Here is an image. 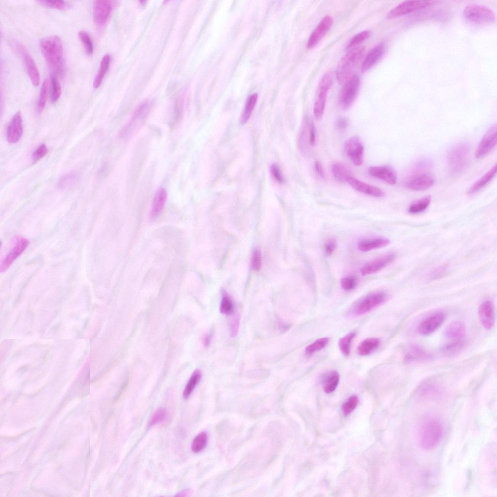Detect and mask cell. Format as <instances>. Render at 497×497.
<instances>
[{"instance_id": "cell-45", "label": "cell", "mask_w": 497, "mask_h": 497, "mask_svg": "<svg viewBox=\"0 0 497 497\" xmlns=\"http://www.w3.org/2000/svg\"><path fill=\"white\" fill-rule=\"evenodd\" d=\"M49 89V83L47 80H45L41 86L39 99L37 103V108L39 111H42L46 105Z\"/></svg>"}, {"instance_id": "cell-39", "label": "cell", "mask_w": 497, "mask_h": 497, "mask_svg": "<svg viewBox=\"0 0 497 497\" xmlns=\"http://www.w3.org/2000/svg\"><path fill=\"white\" fill-rule=\"evenodd\" d=\"M329 341L328 337H323L316 340L306 347L305 350L306 355L310 356L323 349L327 345Z\"/></svg>"}, {"instance_id": "cell-24", "label": "cell", "mask_w": 497, "mask_h": 497, "mask_svg": "<svg viewBox=\"0 0 497 497\" xmlns=\"http://www.w3.org/2000/svg\"><path fill=\"white\" fill-rule=\"evenodd\" d=\"M384 51L383 44H379L370 50L362 62V72H364L371 68L380 60Z\"/></svg>"}, {"instance_id": "cell-32", "label": "cell", "mask_w": 497, "mask_h": 497, "mask_svg": "<svg viewBox=\"0 0 497 497\" xmlns=\"http://www.w3.org/2000/svg\"><path fill=\"white\" fill-rule=\"evenodd\" d=\"M431 357L426 351L419 347H414L406 354L404 358V362L407 364L424 361L429 360Z\"/></svg>"}, {"instance_id": "cell-5", "label": "cell", "mask_w": 497, "mask_h": 497, "mask_svg": "<svg viewBox=\"0 0 497 497\" xmlns=\"http://www.w3.org/2000/svg\"><path fill=\"white\" fill-rule=\"evenodd\" d=\"M463 16L468 22L475 25H486L494 22V12L489 8L477 4L467 5L464 9Z\"/></svg>"}, {"instance_id": "cell-19", "label": "cell", "mask_w": 497, "mask_h": 497, "mask_svg": "<svg viewBox=\"0 0 497 497\" xmlns=\"http://www.w3.org/2000/svg\"><path fill=\"white\" fill-rule=\"evenodd\" d=\"M370 176L381 180L385 182L394 185L397 183V175L394 168L390 166H370L368 169Z\"/></svg>"}, {"instance_id": "cell-21", "label": "cell", "mask_w": 497, "mask_h": 497, "mask_svg": "<svg viewBox=\"0 0 497 497\" xmlns=\"http://www.w3.org/2000/svg\"><path fill=\"white\" fill-rule=\"evenodd\" d=\"M23 133V125L20 112H17L10 121L6 132V138L12 144L20 139Z\"/></svg>"}, {"instance_id": "cell-34", "label": "cell", "mask_w": 497, "mask_h": 497, "mask_svg": "<svg viewBox=\"0 0 497 497\" xmlns=\"http://www.w3.org/2000/svg\"><path fill=\"white\" fill-rule=\"evenodd\" d=\"M110 62V57L109 55L106 54L102 57L99 72L94 81L93 86L95 88H98L101 85L103 79L109 68Z\"/></svg>"}, {"instance_id": "cell-51", "label": "cell", "mask_w": 497, "mask_h": 497, "mask_svg": "<svg viewBox=\"0 0 497 497\" xmlns=\"http://www.w3.org/2000/svg\"><path fill=\"white\" fill-rule=\"evenodd\" d=\"M262 265V256L261 252L258 249H255L252 253L251 265L252 268L255 270H259Z\"/></svg>"}, {"instance_id": "cell-56", "label": "cell", "mask_w": 497, "mask_h": 497, "mask_svg": "<svg viewBox=\"0 0 497 497\" xmlns=\"http://www.w3.org/2000/svg\"><path fill=\"white\" fill-rule=\"evenodd\" d=\"M337 244L335 240L332 238L327 240L324 245V248L327 255H331L335 250Z\"/></svg>"}, {"instance_id": "cell-4", "label": "cell", "mask_w": 497, "mask_h": 497, "mask_svg": "<svg viewBox=\"0 0 497 497\" xmlns=\"http://www.w3.org/2000/svg\"><path fill=\"white\" fill-rule=\"evenodd\" d=\"M469 149L468 144L461 142L449 150L447 154V161L452 175H459L465 169L469 163Z\"/></svg>"}, {"instance_id": "cell-15", "label": "cell", "mask_w": 497, "mask_h": 497, "mask_svg": "<svg viewBox=\"0 0 497 497\" xmlns=\"http://www.w3.org/2000/svg\"><path fill=\"white\" fill-rule=\"evenodd\" d=\"M17 47L24 62L30 81L34 86H38L40 81V76L34 61L23 46L17 45Z\"/></svg>"}, {"instance_id": "cell-54", "label": "cell", "mask_w": 497, "mask_h": 497, "mask_svg": "<svg viewBox=\"0 0 497 497\" xmlns=\"http://www.w3.org/2000/svg\"><path fill=\"white\" fill-rule=\"evenodd\" d=\"M309 142L313 146L316 143V131L313 120H311L308 124Z\"/></svg>"}, {"instance_id": "cell-13", "label": "cell", "mask_w": 497, "mask_h": 497, "mask_svg": "<svg viewBox=\"0 0 497 497\" xmlns=\"http://www.w3.org/2000/svg\"><path fill=\"white\" fill-rule=\"evenodd\" d=\"M497 138V127L495 124L489 128L482 137L476 150L475 157L480 158L489 153L496 145Z\"/></svg>"}, {"instance_id": "cell-58", "label": "cell", "mask_w": 497, "mask_h": 497, "mask_svg": "<svg viewBox=\"0 0 497 497\" xmlns=\"http://www.w3.org/2000/svg\"><path fill=\"white\" fill-rule=\"evenodd\" d=\"M446 268L444 267L437 268L432 271L429 275L430 279H436L442 277L445 273Z\"/></svg>"}, {"instance_id": "cell-12", "label": "cell", "mask_w": 497, "mask_h": 497, "mask_svg": "<svg viewBox=\"0 0 497 497\" xmlns=\"http://www.w3.org/2000/svg\"><path fill=\"white\" fill-rule=\"evenodd\" d=\"M345 151L352 163L356 166L363 162L364 146L360 138L353 136L347 139L344 144Z\"/></svg>"}, {"instance_id": "cell-8", "label": "cell", "mask_w": 497, "mask_h": 497, "mask_svg": "<svg viewBox=\"0 0 497 497\" xmlns=\"http://www.w3.org/2000/svg\"><path fill=\"white\" fill-rule=\"evenodd\" d=\"M151 107V103L149 101L146 100L141 103L135 110L129 122L121 130V136L128 137L136 131L144 122Z\"/></svg>"}, {"instance_id": "cell-6", "label": "cell", "mask_w": 497, "mask_h": 497, "mask_svg": "<svg viewBox=\"0 0 497 497\" xmlns=\"http://www.w3.org/2000/svg\"><path fill=\"white\" fill-rule=\"evenodd\" d=\"M389 295L384 292H376L366 295L357 301L351 308L350 314L361 315L386 302Z\"/></svg>"}, {"instance_id": "cell-57", "label": "cell", "mask_w": 497, "mask_h": 497, "mask_svg": "<svg viewBox=\"0 0 497 497\" xmlns=\"http://www.w3.org/2000/svg\"><path fill=\"white\" fill-rule=\"evenodd\" d=\"M349 120L345 117L339 118L336 122V128L340 131L346 130L349 125Z\"/></svg>"}, {"instance_id": "cell-23", "label": "cell", "mask_w": 497, "mask_h": 497, "mask_svg": "<svg viewBox=\"0 0 497 497\" xmlns=\"http://www.w3.org/2000/svg\"><path fill=\"white\" fill-rule=\"evenodd\" d=\"M347 182L356 190L366 195L377 198L384 196V192L380 188L363 182L353 176L348 179Z\"/></svg>"}, {"instance_id": "cell-60", "label": "cell", "mask_w": 497, "mask_h": 497, "mask_svg": "<svg viewBox=\"0 0 497 497\" xmlns=\"http://www.w3.org/2000/svg\"><path fill=\"white\" fill-rule=\"evenodd\" d=\"M211 333H208L206 335L203 339V343L205 347H208L210 344L212 336Z\"/></svg>"}, {"instance_id": "cell-22", "label": "cell", "mask_w": 497, "mask_h": 497, "mask_svg": "<svg viewBox=\"0 0 497 497\" xmlns=\"http://www.w3.org/2000/svg\"><path fill=\"white\" fill-rule=\"evenodd\" d=\"M478 314L482 326L487 330L492 329L495 324V314L492 303L490 300L483 302L479 308Z\"/></svg>"}, {"instance_id": "cell-42", "label": "cell", "mask_w": 497, "mask_h": 497, "mask_svg": "<svg viewBox=\"0 0 497 497\" xmlns=\"http://www.w3.org/2000/svg\"><path fill=\"white\" fill-rule=\"evenodd\" d=\"M220 312L225 315H232L234 311L233 302L230 297L226 293H224L220 305Z\"/></svg>"}, {"instance_id": "cell-7", "label": "cell", "mask_w": 497, "mask_h": 497, "mask_svg": "<svg viewBox=\"0 0 497 497\" xmlns=\"http://www.w3.org/2000/svg\"><path fill=\"white\" fill-rule=\"evenodd\" d=\"M333 81V74L330 71L326 73L320 80L313 109L314 116L317 119H321L323 116L327 94L332 86Z\"/></svg>"}, {"instance_id": "cell-44", "label": "cell", "mask_w": 497, "mask_h": 497, "mask_svg": "<svg viewBox=\"0 0 497 497\" xmlns=\"http://www.w3.org/2000/svg\"><path fill=\"white\" fill-rule=\"evenodd\" d=\"M79 37L82 42L85 50L88 55H91L93 52V44L91 37L84 31H80L78 33Z\"/></svg>"}, {"instance_id": "cell-29", "label": "cell", "mask_w": 497, "mask_h": 497, "mask_svg": "<svg viewBox=\"0 0 497 497\" xmlns=\"http://www.w3.org/2000/svg\"><path fill=\"white\" fill-rule=\"evenodd\" d=\"M167 199V193L164 188L159 189L153 199L150 215L152 218L157 217L163 210Z\"/></svg>"}, {"instance_id": "cell-40", "label": "cell", "mask_w": 497, "mask_h": 497, "mask_svg": "<svg viewBox=\"0 0 497 497\" xmlns=\"http://www.w3.org/2000/svg\"><path fill=\"white\" fill-rule=\"evenodd\" d=\"M207 441V435L205 432H201L198 434L194 439L191 449L195 453L201 451L205 447Z\"/></svg>"}, {"instance_id": "cell-46", "label": "cell", "mask_w": 497, "mask_h": 497, "mask_svg": "<svg viewBox=\"0 0 497 497\" xmlns=\"http://www.w3.org/2000/svg\"><path fill=\"white\" fill-rule=\"evenodd\" d=\"M370 31L365 30L356 34L350 39L347 46V49L352 48L367 39L370 35Z\"/></svg>"}, {"instance_id": "cell-52", "label": "cell", "mask_w": 497, "mask_h": 497, "mask_svg": "<svg viewBox=\"0 0 497 497\" xmlns=\"http://www.w3.org/2000/svg\"><path fill=\"white\" fill-rule=\"evenodd\" d=\"M271 173L274 179L279 183L282 184L285 182V179L281 170L277 164H273L271 166Z\"/></svg>"}, {"instance_id": "cell-17", "label": "cell", "mask_w": 497, "mask_h": 497, "mask_svg": "<svg viewBox=\"0 0 497 497\" xmlns=\"http://www.w3.org/2000/svg\"><path fill=\"white\" fill-rule=\"evenodd\" d=\"M445 315L443 312H436L425 318L418 327V331L423 335H429L435 331L444 322Z\"/></svg>"}, {"instance_id": "cell-14", "label": "cell", "mask_w": 497, "mask_h": 497, "mask_svg": "<svg viewBox=\"0 0 497 497\" xmlns=\"http://www.w3.org/2000/svg\"><path fill=\"white\" fill-rule=\"evenodd\" d=\"M434 182L433 176L429 173L416 172L408 179L405 185L413 190L423 191L430 188Z\"/></svg>"}, {"instance_id": "cell-38", "label": "cell", "mask_w": 497, "mask_h": 497, "mask_svg": "<svg viewBox=\"0 0 497 497\" xmlns=\"http://www.w3.org/2000/svg\"><path fill=\"white\" fill-rule=\"evenodd\" d=\"M356 335L355 332H350L339 339L338 346L340 351L345 356H348L350 352L351 343Z\"/></svg>"}, {"instance_id": "cell-27", "label": "cell", "mask_w": 497, "mask_h": 497, "mask_svg": "<svg viewBox=\"0 0 497 497\" xmlns=\"http://www.w3.org/2000/svg\"><path fill=\"white\" fill-rule=\"evenodd\" d=\"M497 165H495L488 172L476 181L469 189V195L474 194L484 188L495 177L497 173Z\"/></svg>"}, {"instance_id": "cell-35", "label": "cell", "mask_w": 497, "mask_h": 497, "mask_svg": "<svg viewBox=\"0 0 497 497\" xmlns=\"http://www.w3.org/2000/svg\"><path fill=\"white\" fill-rule=\"evenodd\" d=\"M258 99V95L256 93L251 95L248 99L245 109L241 117V122L242 124L246 123L251 116L252 112L256 105Z\"/></svg>"}, {"instance_id": "cell-37", "label": "cell", "mask_w": 497, "mask_h": 497, "mask_svg": "<svg viewBox=\"0 0 497 497\" xmlns=\"http://www.w3.org/2000/svg\"><path fill=\"white\" fill-rule=\"evenodd\" d=\"M431 197L426 196L415 201L410 206L408 210L409 213L415 214L423 212L428 208L431 203Z\"/></svg>"}, {"instance_id": "cell-20", "label": "cell", "mask_w": 497, "mask_h": 497, "mask_svg": "<svg viewBox=\"0 0 497 497\" xmlns=\"http://www.w3.org/2000/svg\"><path fill=\"white\" fill-rule=\"evenodd\" d=\"M395 255L389 253L381 256L365 264L361 269L363 276L376 273L390 264L395 259Z\"/></svg>"}, {"instance_id": "cell-50", "label": "cell", "mask_w": 497, "mask_h": 497, "mask_svg": "<svg viewBox=\"0 0 497 497\" xmlns=\"http://www.w3.org/2000/svg\"><path fill=\"white\" fill-rule=\"evenodd\" d=\"M48 152L47 147L45 144L39 145L33 152L32 158L33 162H36L45 156Z\"/></svg>"}, {"instance_id": "cell-11", "label": "cell", "mask_w": 497, "mask_h": 497, "mask_svg": "<svg viewBox=\"0 0 497 497\" xmlns=\"http://www.w3.org/2000/svg\"><path fill=\"white\" fill-rule=\"evenodd\" d=\"M29 244V241L23 237H17L14 243V245L5 255L4 259L0 264L1 272L5 271L26 249Z\"/></svg>"}, {"instance_id": "cell-3", "label": "cell", "mask_w": 497, "mask_h": 497, "mask_svg": "<svg viewBox=\"0 0 497 497\" xmlns=\"http://www.w3.org/2000/svg\"><path fill=\"white\" fill-rule=\"evenodd\" d=\"M442 434V426L438 419L434 418L426 419L419 430V439L421 447L425 449L434 448L439 443Z\"/></svg>"}, {"instance_id": "cell-59", "label": "cell", "mask_w": 497, "mask_h": 497, "mask_svg": "<svg viewBox=\"0 0 497 497\" xmlns=\"http://www.w3.org/2000/svg\"><path fill=\"white\" fill-rule=\"evenodd\" d=\"M314 168L317 174L321 178L325 179V173L323 166L321 162L318 161H315L314 163Z\"/></svg>"}, {"instance_id": "cell-9", "label": "cell", "mask_w": 497, "mask_h": 497, "mask_svg": "<svg viewBox=\"0 0 497 497\" xmlns=\"http://www.w3.org/2000/svg\"><path fill=\"white\" fill-rule=\"evenodd\" d=\"M434 0H405L391 10L387 15L388 19H392L406 15L418 10L435 4Z\"/></svg>"}, {"instance_id": "cell-2", "label": "cell", "mask_w": 497, "mask_h": 497, "mask_svg": "<svg viewBox=\"0 0 497 497\" xmlns=\"http://www.w3.org/2000/svg\"><path fill=\"white\" fill-rule=\"evenodd\" d=\"M364 51V46L357 47L348 51L341 58L336 70V78L339 84H344L353 76L354 70L363 57Z\"/></svg>"}, {"instance_id": "cell-53", "label": "cell", "mask_w": 497, "mask_h": 497, "mask_svg": "<svg viewBox=\"0 0 497 497\" xmlns=\"http://www.w3.org/2000/svg\"><path fill=\"white\" fill-rule=\"evenodd\" d=\"M166 415L165 410L163 409H158L152 415L150 420V425H154L162 420Z\"/></svg>"}, {"instance_id": "cell-36", "label": "cell", "mask_w": 497, "mask_h": 497, "mask_svg": "<svg viewBox=\"0 0 497 497\" xmlns=\"http://www.w3.org/2000/svg\"><path fill=\"white\" fill-rule=\"evenodd\" d=\"M201 377V373L199 370H196L193 372L184 389L183 397L184 398H187L190 396L200 381Z\"/></svg>"}, {"instance_id": "cell-43", "label": "cell", "mask_w": 497, "mask_h": 497, "mask_svg": "<svg viewBox=\"0 0 497 497\" xmlns=\"http://www.w3.org/2000/svg\"><path fill=\"white\" fill-rule=\"evenodd\" d=\"M77 175L74 172L67 173L62 176L58 180L57 187L59 189H64L72 185L77 180Z\"/></svg>"}, {"instance_id": "cell-33", "label": "cell", "mask_w": 497, "mask_h": 497, "mask_svg": "<svg viewBox=\"0 0 497 497\" xmlns=\"http://www.w3.org/2000/svg\"><path fill=\"white\" fill-rule=\"evenodd\" d=\"M464 345V339L451 340L441 347V350L446 355L453 356L461 351Z\"/></svg>"}, {"instance_id": "cell-16", "label": "cell", "mask_w": 497, "mask_h": 497, "mask_svg": "<svg viewBox=\"0 0 497 497\" xmlns=\"http://www.w3.org/2000/svg\"><path fill=\"white\" fill-rule=\"evenodd\" d=\"M113 1L99 0L95 1L93 7L94 18L98 26H104L107 22L113 8Z\"/></svg>"}, {"instance_id": "cell-31", "label": "cell", "mask_w": 497, "mask_h": 497, "mask_svg": "<svg viewBox=\"0 0 497 497\" xmlns=\"http://www.w3.org/2000/svg\"><path fill=\"white\" fill-rule=\"evenodd\" d=\"M339 381V373L335 370L325 374L322 378L324 391L327 393L332 392L336 388Z\"/></svg>"}, {"instance_id": "cell-25", "label": "cell", "mask_w": 497, "mask_h": 497, "mask_svg": "<svg viewBox=\"0 0 497 497\" xmlns=\"http://www.w3.org/2000/svg\"><path fill=\"white\" fill-rule=\"evenodd\" d=\"M465 333V327L459 321H454L449 323L444 331L445 337L450 340L464 339Z\"/></svg>"}, {"instance_id": "cell-55", "label": "cell", "mask_w": 497, "mask_h": 497, "mask_svg": "<svg viewBox=\"0 0 497 497\" xmlns=\"http://www.w3.org/2000/svg\"><path fill=\"white\" fill-rule=\"evenodd\" d=\"M240 323V318L238 316H235L232 320L230 327V332L231 337L234 338L237 334Z\"/></svg>"}, {"instance_id": "cell-41", "label": "cell", "mask_w": 497, "mask_h": 497, "mask_svg": "<svg viewBox=\"0 0 497 497\" xmlns=\"http://www.w3.org/2000/svg\"><path fill=\"white\" fill-rule=\"evenodd\" d=\"M50 99L52 102H56L60 98L62 89L61 84L54 74L51 77Z\"/></svg>"}, {"instance_id": "cell-26", "label": "cell", "mask_w": 497, "mask_h": 497, "mask_svg": "<svg viewBox=\"0 0 497 497\" xmlns=\"http://www.w3.org/2000/svg\"><path fill=\"white\" fill-rule=\"evenodd\" d=\"M331 170L334 179L341 182H347L348 179L352 176L349 168L341 162L334 163L331 166Z\"/></svg>"}, {"instance_id": "cell-18", "label": "cell", "mask_w": 497, "mask_h": 497, "mask_svg": "<svg viewBox=\"0 0 497 497\" xmlns=\"http://www.w3.org/2000/svg\"><path fill=\"white\" fill-rule=\"evenodd\" d=\"M332 22V18L330 16H326L321 19L309 38L307 43L308 49H312L318 44L330 29Z\"/></svg>"}, {"instance_id": "cell-49", "label": "cell", "mask_w": 497, "mask_h": 497, "mask_svg": "<svg viewBox=\"0 0 497 497\" xmlns=\"http://www.w3.org/2000/svg\"><path fill=\"white\" fill-rule=\"evenodd\" d=\"M38 2L44 6L59 10L67 7L66 2L64 0H39Z\"/></svg>"}, {"instance_id": "cell-30", "label": "cell", "mask_w": 497, "mask_h": 497, "mask_svg": "<svg viewBox=\"0 0 497 497\" xmlns=\"http://www.w3.org/2000/svg\"><path fill=\"white\" fill-rule=\"evenodd\" d=\"M381 344V340L378 338L372 337L366 338L362 341L359 345L357 351L361 356L370 354L376 349Z\"/></svg>"}, {"instance_id": "cell-28", "label": "cell", "mask_w": 497, "mask_h": 497, "mask_svg": "<svg viewBox=\"0 0 497 497\" xmlns=\"http://www.w3.org/2000/svg\"><path fill=\"white\" fill-rule=\"evenodd\" d=\"M390 243L389 240L382 238L364 239L358 244V248L362 251L367 252L375 248L384 247Z\"/></svg>"}, {"instance_id": "cell-48", "label": "cell", "mask_w": 497, "mask_h": 497, "mask_svg": "<svg viewBox=\"0 0 497 497\" xmlns=\"http://www.w3.org/2000/svg\"><path fill=\"white\" fill-rule=\"evenodd\" d=\"M358 402V399L356 396H354L350 397L343 405L342 411L343 414L346 415L349 414L355 408Z\"/></svg>"}, {"instance_id": "cell-47", "label": "cell", "mask_w": 497, "mask_h": 497, "mask_svg": "<svg viewBox=\"0 0 497 497\" xmlns=\"http://www.w3.org/2000/svg\"><path fill=\"white\" fill-rule=\"evenodd\" d=\"M357 284L356 278L352 276H348L343 278L341 280V285L346 291H350L355 288Z\"/></svg>"}, {"instance_id": "cell-10", "label": "cell", "mask_w": 497, "mask_h": 497, "mask_svg": "<svg viewBox=\"0 0 497 497\" xmlns=\"http://www.w3.org/2000/svg\"><path fill=\"white\" fill-rule=\"evenodd\" d=\"M360 84V79L356 75H353L344 83L339 95V102L343 110L348 109L353 104L357 96Z\"/></svg>"}, {"instance_id": "cell-1", "label": "cell", "mask_w": 497, "mask_h": 497, "mask_svg": "<svg viewBox=\"0 0 497 497\" xmlns=\"http://www.w3.org/2000/svg\"><path fill=\"white\" fill-rule=\"evenodd\" d=\"M39 44L48 65L52 68L59 70L62 65L64 50L61 38L57 35L47 36L42 38Z\"/></svg>"}]
</instances>
